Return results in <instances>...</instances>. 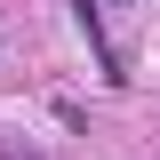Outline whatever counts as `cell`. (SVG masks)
Instances as JSON below:
<instances>
[{"label":"cell","mask_w":160,"mask_h":160,"mask_svg":"<svg viewBox=\"0 0 160 160\" xmlns=\"http://www.w3.org/2000/svg\"><path fill=\"white\" fill-rule=\"evenodd\" d=\"M120 8H136V0H120Z\"/></svg>","instance_id":"1"}]
</instances>
